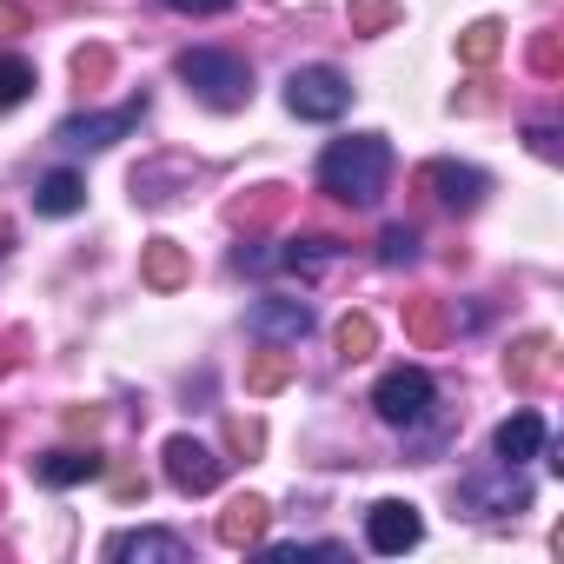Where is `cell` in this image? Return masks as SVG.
<instances>
[{"label": "cell", "instance_id": "obj_1", "mask_svg": "<svg viewBox=\"0 0 564 564\" xmlns=\"http://www.w3.org/2000/svg\"><path fill=\"white\" fill-rule=\"evenodd\" d=\"M386 173H392V147L386 133H352V140H333L319 153V186L346 206H372L386 193Z\"/></svg>", "mask_w": 564, "mask_h": 564}, {"label": "cell", "instance_id": "obj_2", "mask_svg": "<svg viewBox=\"0 0 564 564\" xmlns=\"http://www.w3.org/2000/svg\"><path fill=\"white\" fill-rule=\"evenodd\" d=\"M180 80L213 107V113H239L252 100V67L239 54H219V47H193L180 54Z\"/></svg>", "mask_w": 564, "mask_h": 564}, {"label": "cell", "instance_id": "obj_3", "mask_svg": "<svg viewBox=\"0 0 564 564\" xmlns=\"http://www.w3.org/2000/svg\"><path fill=\"white\" fill-rule=\"evenodd\" d=\"M286 107H293L300 120H339V113L352 107V80H346L339 67H293Z\"/></svg>", "mask_w": 564, "mask_h": 564}, {"label": "cell", "instance_id": "obj_4", "mask_svg": "<svg viewBox=\"0 0 564 564\" xmlns=\"http://www.w3.org/2000/svg\"><path fill=\"white\" fill-rule=\"evenodd\" d=\"M160 458H166V485L186 491V498H206V491H219V478H226V458H219L213 445H199L193 432H173Z\"/></svg>", "mask_w": 564, "mask_h": 564}, {"label": "cell", "instance_id": "obj_5", "mask_svg": "<svg viewBox=\"0 0 564 564\" xmlns=\"http://www.w3.org/2000/svg\"><path fill=\"white\" fill-rule=\"evenodd\" d=\"M147 120V94H133V100H120L113 113H74V120H61V147H74V153H100V147H113V140H127L133 127Z\"/></svg>", "mask_w": 564, "mask_h": 564}, {"label": "cell", "instance_id": "obj_6", "mask_svg": "<svg viewBox=\"0 0 564 564\" xmlns=\"http://www.w3.org/2000/svg\"><path fill=\"white\" fill-rule=\"evenodd\" d=\"M372 412H379L386 425H419V419L432 412V379H425L419 366H392V372L372 386Z\"/></svg>", "mask_w": 564, "mask_h": 564}, {"label": "cell", "instance_id": "obj_7", "mask_svg": "<svg viewBox=\"0 0 564 564\" xmlns=\"http://www.w3.org/2000/svg\"><path fill=\"white\" fill-rule=\"evenodd\" d=\"M419 193H432V199H438V206H452V213H471V206L491 193V180H485L478 166L432 160V166H419Z\"/></svg>", "mask_w": 564, "mask_h": 564}, {"label": "cell", "instance_id": "obj_8", "mask_svg": "<svg viewBox=\"0 0 564 564\" xmlns=\"http://www.w3.org/2000/svg\"><path fill=\"white\" fill-rule=\"evenodd\" d=\"M419 538H425L419 505H405V498H379V505H372V518H366V544H372L379 557H399V551H412Z\"/></svg>", "mask_w": 564, "mask_h": 564}, {"label": "cell", "instance_id": "obj_9", "mask_svg": "<svg viewBox=\"0 0 564 564\" xmlns=\"http://www.w3.org/2000/svg\"><path fill=\"white\" fill-rule=\"evenodd\" d=\"M306 333H313V306H306V300L265 293V300L252 306V339H265V346H300Z\"/></svg>", "mask_w": 564, "mask_h": 564}, {"label": "cell", "instance_id": "obj_10", "mask_svg": "<svg viewBox=\"0 0 564 564\" xmlns=\"http://www.w3.org/2000/svg\"><path fill=\"white\" fill-rule=\"evenodd\" d=\"M551 372H557V339L551 333H524L505 352V386L511 392H538V386H551Z\"/></svg>", "mask_w": 564, "mask_h": 564}, {"label": "cell", "instance_id": "obj_11", "mask_svg": "<svg viewBox=\"0 0 564 564\" xmlns=\"http://www.w3.org/2000/svg\"><path fill=\"white\" fill-rule=\"evenodd\" d=\"M140 279H147L153 293H180L186 279H193V252L180 239H147L140 246Z\"/></svg>", "mask_w": 564, "mask_h": 564}, {"label": "cell", "instance_id": "obj_12", "mask_svg": "<svg viewBox=\"0 0 564 564\" xmlns=\"http://www.w3.org/2000/svg\"><path fill=\"white\" fill-rule=\"evenodd\" d=\"M107 557H120V564H186L193 551L173 531H120V538H107Z\"/></svg>", "mask_w": 564, "mask_h": 564}, {"label": "cell", "instance_id": "obj_13", "mask_svg": "<svg viewBox=\"0 0 564 564\" xmlns=\"http://www.w3.org/2000/svg\"><path fill=\"white\" fill-rule=\"evenodd\" d=\"M265 524H272V505L246 491V498H232V505L219 511V524H213V531H219V544H226V551H252V544L265 538Z\"/></svg>", "mask_w": 564, "mask_h": 564}, {"label": "cell", "instance_id": "obj_14", "mask_svg": "<svg viewBox=\"0 0 564 564\" xmlns=\"http://www.w3.org/2000/svg\"><path fill=\"white\" fill-rule=\"evenodd\" d=\"M100 452H80V445H61V452H47V458H34V478L41 485H54V491H74V485H87V478H100Z\"/></svg>", "mask_w": 564, "mask_h": 564}, {"label": "cell", "instance_id": "obj_15", "mask_svg": "<svg viewBox=\"0 0 564 564\" xmlns=\"http://www.w3.org/2000/svg\"><path fill=\"white\" fill-rule=\"evenodd\" d=\"M286 206H293V193L265 180V186H246V193L226 206V219H232L239 232H259V226H272V219H286Z\"/></svg>", "mask_w": 564, "mask_h": 564}, {"label": "cell", "instance_id": "obj_16", "mask_svg": "<svg viewBox=\"0 0 564 564\" xmlns=\"http://www.w3.org/2000/svg\"><path fill=\"white\" fill-rule=\"evenodd\" d=\"M491 452H498V465L538 458V452H544V419H538V412H511V419L491 432Z\"/></svg>", "mask_w": 564, "mask_h": 564}, {"label": "cell", "instance_id": "obj_17", "mask_svg": "<svg viewBox=\"0 0 564 564\" xmlns=\"http://www.w3.org/2000/svg\"><path fill=\"white\" fill-rule=\"evenodd\" d=\"M405 339H412L419 352H438V346L452 339V313H445V300H432V293L405 300Z\"/></svg>", "mask_w": 564, "mask_h": 564}, {"label": "cell", "instance_id": "obj_18", "mask_svg": "<svg viewBox=\"0 0 564 564\" xmlns=\"http://www.w3.org/2000/svg\"><path fill=\"white\" fill-rule=\"evenodd\" d=\"M80 206H87V180L67 173V166L34 186V213H47V219H67V213H80Z\"/></svg>", "mask_w": 564, "mask_h": 564}, {"label": "cell", "instance_id": "obj_19", "mask_svg": "<svg viewBox=\"0 0 564 564\" xmlns=\"http://www.w3.org/2000/svg\"><path fill=\"white\" fill-rule=\"evenodd\" d=\"M458 491H465V505H471V511H511V505H531V491L511 478V465H505L498 478H465Z\"/></svg>", "mask_w": 564, "mask_h": 564}, {"label": "cell", "instance_id": "obj_20", "mask_svg": "<svg viewBox=\"0 0 564 564\" xmlns=\"http://www.w3.org/2000/svg\"><path fill=\"white\" fill-rule=\"evenodd\" d=\"M286 386H293V352L265 346V352L246 359V392H252V399H272V392H286Z\"/></svg>", "mask_w": 564, "mask_h": 564}, {"label": "cell", "instance_id": "obj_21", "mask_svg": "<svg viewBox=\"0 0 564 564\" xmlns=\"http://www.w3.org/2000/svg\"><path fill=\"white\" fill-rule=\"evenodd\" d=\"M339 252H346V239L313 232V239H286V246H279V265H286V272H319V265H333Z\"/></svg>", "mask_w": 564, "mask_h": 564}, {"label": "cell", "instance_id": "obj_22", "mask_svg": "<svg viewBox=\"0 0 564 564\" xmlns=\"http://www.w3.org/2000/svg\"><path fill=\"white\" fill-rule=\"evenodd\" d=\"M498 54H505V28H498V21H471V28L458 34V61H465V67H491Z\"/></svg>", "mask_w": 564, "mask_h": 564}, {"label": "cell", "instance_id": "obj_23", "mask_svg": "<svg viewBox=\"0 0 564 564\" xmlns=\"http://www.w3.org/2000/svg\"><path fill=\"white\" fill-rule=\"evenodd\" d=\"M346 21H352V34H392L405 21V8L399 0H346Z\"/></svg>", "mask_w": 564, "mask_h": 564}, {"label": "cell", "instance_id": "obj_24", "mask_svg": "<svg viewBox=\"0 0 564 564\" xmlns=\"http://www.w3.org/2000/svg\"><path fill=\"white\" fill-rule=\"evenodd\" d=\"M333 339H339V359H346V366H359V359H372V346H379V326H372V313H346Z\"/></svg>", "mask_w": 564, "mask_h": 564}, {"label": "cell", "instance_id": "obj_25", "mask_svg": "<svg viewBox=\"0 0 564 564\" xmlns=\"http://www.w3.org/2000/svg\"><path fill=\"white\" fill-rule=\"evenodd\" d=\"M524 61H531V74H538V80H557V74H564V34H557V28H544V34H531V47H524Z\"/></svg>", "mask_w": 564, "mask_h": 564}, {"label": "cell", "instance_id": "obj_26", "mask_svg": "<svg viewBox=\"0 0 564 564\" xmlns=\"http://www.w3.org/2000/svg\"><path fill=\"white\" fill-rule=\"evenodd\" d=\"M74 80H80V87H107V80H113V47L87 41V47L74 54Z\"/></svg>", "mask_w": 564, "mask_h": 564}, {"label": "cell", "instance_id": "obj_27", "mask_svg": "<svg viewBox=\"0 0 564 564\" xmlns=\"http://www.w3.org/2000/svg\"><path fill=\"white\" fill-rule=\"evenodd\" d=\"M28 94H34V67L21 54H8V61H0V107H21Z\"/></svg>", "mask_w": 564, "mask_h": 564}, {"label": "cell", "instance_id": "obj_28", "mask_svg": "<svg viewBox=\"0 0 564 564\" xmlns=\"http://www.w3.org/2000/svg\"><path fill=\"white\" fill-rule=\"evenodd\" d=\"M379 259H386V265H412V259H419V232H412V226H386V232H379Z\"/></svg>", "mask_w": 564, "mask_h": 564}, {"label": "cell", "instance_id": "obj_29", "mask_svg": "<svg viewBox=\"0 0 564 564\" xmlns=\"http://www.w3.org/2000/svg\"><path fill=\"white\" fill-rule=\"evenodd\" d=\"M259 445H265V425L259 419H226V452L232 458H259Z\"/></svg>", "mask_w": 564, "mask_h": 564}, {"label": "cell", "instance_id": "obj_30", "mask_svg": "<svg viewBox=\"0 0 564 564\" xmlns=\"http://www.w3.org/2000/svg\"><path fill=\"white\" fill-rule=\"evenodd\" d=\"M265 557H272V564H306V557H346V551H339V544H272Z\"/></svg>", "mask_w": 564, "mask_h": 564}, {"label": "cell", "instance_id": "obj_31", "mask_svg": "<svg viewBox=\"0 0 564 564\" xmlns=\"http://www.w3.org/2000/svg\"><path fill=\"white\" fill-rule=\"evenodd\" d=\"M100 425H107V412H100V405H67V432H74V438H94Z\"/></svg>", "mask_w": 564, "mask_h": 564}, {"label": "cell", "instance_id": "obj_32", "mask_svg": "<svg viewBox=\"0 0 564 564\" xmlns=\"http://www.w3.org/2000/svg\"><path fill=\"white\" fill-rule=\"evenodd\" d=\"M21 352H28V333H21V326H8V333H0V379L21 366Z\"/></svg>", "mask_w": 564, "mask_h": 564}, {"label": "cell", "instance_id": "obj_33", "mask_svg": "<svg viewBox=\"0 0 564 564\" xmlns=\"http://www.w3.org/2000/svg\"><path fill=\"white\" fill-rule=\"evenodd\" d=\"M524 140H531L538 160H557V127H524Z\"/></svg>", "mask_w": 564, "mask_h": 564}, {"label": "cell", "instance_id": "obj_34", "mask_svg": "<svg viewBox=\"0 0 564 564\" xmlns=\"http://www.w3.org/2000/svg\"><path fill=\"white\" fill-rule=\"evenodd\" d=\"M173 14H232V0H166Z\"/></svg>", "mask_w": 564, "mask_h": 564}, {"label": "cell", "instance_id": "obj_35", "mask_svg": "<svg viewBox=\"0 0 564 564\" xmlns=\"http://www.w3.org/2000/svg\"><path fill=\"white\" fill-rule=\"evenodd\" d=\"M0 34H28V8H21V0H0Z\"/></svg>", "mask_w": 564, "mask_h": 564}, {"label": "cell", "instance_id": "obj_36", "mask_svg": "<svg viewBox=\"0 0 564 564\" xmlns=\"http://www.w3.org/2000/svg\"><path fill=\"white\" fill-rule=\"evenodd\" d=\"M113 498H147V478L140 471H113Z\"/></svg>", "mask_w": 564, "mask_h": 564}, {"label": "cell", "instance_id": "obj_37", "mask_svg": "<svg viewBox=\"0 0 564 564\" xmlns=\"http://www.w3.org/2000/svg\"><path fill=\"white\" fill-rule=\"evenodd\" d=\"M0 252H14V219L0 213Z\"/></svg>", "mask_w": 564, "mask_h": 564}]
</instances>
